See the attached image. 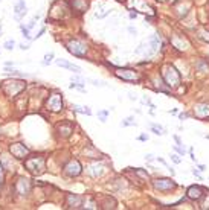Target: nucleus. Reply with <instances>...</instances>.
I'll return each instance as SVG.
<instances>
[{"label": "nucleus", "mask_w": 209, "mask_h": 210, "mask_svg": "<svg viewBox=\"0 0 209 210\" xmlns=\"http://www.w3.org/2000/svg\"><path fill=\"white\" fill-rule=\"evenodd\" d=\"M174 149L179 152V154H182V155H183L185 154V148H182L180 145H174Z\"/></svg>", "instance_id": "33"}, {"label": "nucleus", "mask_w": 209, "mask_h": 210, "mask_svg": "<svg viewBox=\"0 0 209 210\" xmlns=\"http://www.w3.org/2000/svg\"><path fill=\"white\" fill-rule=\"evenodd\" d=\"M199 167H200V170H205V169H206V166H205V164H199Z\"/></svg>", "instance_id": "45"}, {"label": "nucleus", "mask_w": 209, "mask_h": 210, "mask_svg": "<svg viewBox=\"0 0 209 210\" xmlns=\"http://www.w3.org/2000/svg\"><path fill=\"white\" fill-rule=\"evenodd\" d=\"M52 59H54V54H52V52H50V54H47V55L44 57V61H43L41 64H43V65H49Z\"/></svg>", "instance_id": "28"}, {"label": "nucleus", "mask_w": 209, "mask_h": 210, "mask_svg": "<svg viewBox=\"0 0 209 210\" xmlns=\"http://www.w3.org/2000/svg\"><path fill=\"white\" fill-rule=\"evenodd\" d=\"M23 88H24V82H23V81H14V79L5 82V85H3V90H5V93H6L8 96H16V95H18Z\"/></svg>", "instance_id": "5"}, {"label": "nucleus", "mask_w": 209, "mask_h": 210, "mask_svg": "<svg viewBox=\"0 0 209 210\" xmlns=\"http://www.w3.org/2000/svg\"><path fill=\"white\" fill-rule=\"evenodd\" d=\"M72 110L75 113H80V114H87V116L92 114V111H90L89 107H81V105H72Z\"/></svg>", "instance_id": "19"}, {"label": "nucleus", "mask_w": 209, "mask_h": 210, "mask_svg": "<svg viewBox=\"0 0 209 210\" xmlns=\"http://www.w3.org/2000/svg\"><path fill=\"white\" fill-rule=\"evenodd\" d=\"M114 73L117 78H121L124 81H137L139 79V73L134 70H130V69H117Z\"/></svg>", "instance_id": "8"}, {"label": "nucleus", "mask_w": 209, "mask_h": 210, "mask_svg": "<svg viewBox=\"0 0 209 210\" xmlns=\"http://www.w3.org/2000/svg\"><path fill=\"white\" fill-rule=\"evenodd\" d=\"M20 29H21V34H23V37L26 38V40H32L31 38V31L28 29V26H23V24H20Z\"/></svg>", "instance_id": "22"}, {"label": "nucleus", "mask_w": 209, "mask_h": 210, "mask_svg": "<svg viewBox=\"0 0 209 210\" xmlns=\"http://www.w3.org/2000/svg\"><path fill=\"white\" fill-rule=\"evenodd\" d=\"M44 31H46L44 28H43V29H40V32H38V34H37V35H35V37L32 38V40H37V38H40V37H41V35L44 34Z\"/></svg>", "instance_id": "36"}, {"label": "nucleus", "mask_w": 209, "mask_h": 210, "mask_svg": "<svg viewBox=\"0 0 209 210\" xmlns=\"http://www.w3.org/2000/svg\"><path fill=\"white\" fill-rule=\"evenodd\" d=\"M139 140L140 142H145V140H148V136L147 134H142V136H139Z\"/></svg>", "instance_id": "38"}, {"label": "nucleus", "mask_w": 209, "mask_h": 210, "mask_svg": "<svg viewBox=\"0 0 209 210\" xmlns=\"http://www.w3.org/2000/svg\"><path fill=\"white\" fill-rule=\"evenodd\" d=\"M153 186L156 190H160V192H168V190H173L176 187V183L171 178H157L154 180Z\"/></svg>", "instance_id": "6"}, {"label": "nucleus", "mask_w": 209, "mask_h": 210, "mask_svg": "<svg viewBox=\"0 0 209 210\" xmlns=\"http://www.w3.org/2000/svg\"><path fill=\"white\" fill-rule=\"evenodd\" d=\"M64 174L69 177H78L81 174V164L76 160H70L66 166H64Z\"/></svg>", "instance_id": "9"}, {"label": "nucleus", "mask_w": 209, "mask_h": 210, "mask_svg": "<svg viewBox=\"0 0 209 210\" xmlns=\"http://www.w3.org/2000/svg\"><path fill=\"white\" fill-rule=\"evenodd\" d=\"M67 50L70 52L72 55H75V57H84L87 54L89 47H87L86 43H83L80 40H70L67 43Z\"/></svg>", "instance_id": "3"}, {"label": "nucleus", "mask_w": 209, "mask_h": 210, "mask_svg": "<svg viewBox=\"0 0 209 210\" xmlns=\"http://www.w3.org/2000/svg\"><path fill=\"white\" fill-rule=\"evenodd\" d=\"M9 152L16 157V159H26L29 155V149L21 143H12L9 146Z\"/></svg>", "instance_id": "7"}, {"label": "nucleus", "mask_w": 209, "mask_h": 210, "mask_svg": "<svg viewBox=\"0 0 209 210\" xmlns=\"http://www.w3.org/2000/svg\"><path fill=\"white\" fill-rule=\"evenodd\" d=\"M84 209H98V206L93 201H89L87 204H84Z\"/></svg>", "instance_id": "32"}, {"label": "nucleus", "mask_w": 209, "mask_h": 210, "mask_svg": "<svg viewBox=\"0 0 209 210\" xmlns=\"http://www.w3.org/2000/svg\"><path fill=\"white\" fill-rule=\"evenodd\" d=\"M174 140L177 142V145H182V140H180V137H179V136H174Z\"/></svg>", "instance_id": "41"}, {"label": "nucleus", "mask_w": 209, "mask_h": 210, "mask_svg": "<svg viewBox=\"0 0 209 210\" xmlns=\"http://www.w3.org/2000/svg\"><path fill=\"white\" fill-rule=\"evenodd\" d=\"M66 201H67V206L70 209H80L83 206V198H81V196H78V195H75V193H69Z\"/></svg>", "instance_id": "14"}, {"label": "nucleus", "mask_w": 209, "mask_h": 210, "mask_svg": "<svg viewBox=\"0 0 209 210\" xmlns=\"http://www.w3.org/2000/svg\"><path fill=\"white\" fill-rule=\"evenodd\" d=\"M70 79H72L73 82H78V84H81V85H84V84H86V79H83V78H80V76H72Z\"/></svg>", "instance_id": "29"}, {"label": "nucleus", "mask_w": 209, "mask_h": 210, "mask_svg": "<svg viewBox=\"0 0 209 210\" xmlns=\"http://www.w3.org/2000/svg\"><path fill=\"white\" fill-rule=\"evenodd\" d=\"M3 166H2V163H0V186H2V183H3Z\"/></svg>", "instance_id": "35"}, {"label": "nucleus", "mask_w": 209, "mask_h": 210, "mask_svg": "<svg viewBox=\"0 0 209 210\" xmlns=\"http://www.w3.org/2000/svg\"><path fill=\"white\" fill-rule=\"evenodd\" d=\"M89 81L96 87H106V82H101V81H96V79H89Z\"/></svg>", "instance_id": "31"}, {"label": "nucleus", "mask_w": 209, "mask_h": 210, "mask_svg": "<svg viewBox=\"0 0 209 210\" xmlns=\"http://www.w3.org/2000/svg\"><path fill=\"white\" fill-rule=\"evenodd\" d=\"M24 167L32 172L34 175H40L44 172V167H46V160L44 157L41 155H32V157H26L24 160Z\"/></svg>", "instance_id": "1"}, {"label": "nucleus", "mask_w": 209, "mask_h": 210, "mask_svg": "<svg viewBox=\"0 0 209 210\" xmlns=\"http://www.w3.org/2000/svg\"><path fill=\"white\" fill-rule=\"evenodd\" d=\"M194 114L199 119H206L209 117V104H197L194 107Z\"/></svg>", "instance_id": "12"}, {"label": "nucleus", "mask_w": 209, "mask_h": 210, "mask_svg": "<svg viewBox=\"0 0 209 210\" xmlns=\"http://www.w3.org/2000/svg\"><path fill=\"white\" fill-rule=\"evenodd\" d=\"M58 133H60V136L61 137H69L72 133H73V125L70 123V122H63V123H60L58 125Z\"/></svg>", "instance_id": "15"}, {"label": "nucleus", "mask_w": 209, "mask_h": 210, "mask_svg": "<svg viewBox=\"0 0 209 210\" xmlns=\"http://www.w3.org/2000/svg\"><path fill=\"white\" fill-rule=\"evenodd\" d=\"M84 154L87 157H90V159H101V154L96 151V148L93 145H89L86 149H84Z\"/></svg>", "instance_id": "18"}, {"label": "nucleus", "mask_w": 209, "mask_h": 210, "mask_svg": "<svg viewBox=\"0 0 209 210\" xmlns=\"http://www.w3.org/2000/svg\"><path fill=\"white\" fill-rule=\"evenodd\" d=\"M192 174H194V175H197V177H200V174H199V170H195V169H192Z\"/></svg>", "instance_id": "44"}, {"label": "nucleus", "mask_w": 209, "mask_h": 210, "mask_svg": "<svg viewBox=\"0 0 209 210\" xmlns=\"http://www.w3.org/2000/svg\"><path fill=\"white\" fill-rule=\"evenodd\" d=\"M107 116H109V110H102L98 113V117L101 119V122H106L107 120Z\"/></svg>", "instance_id": "25"}, {"label": "nucleus", "mask_w": 209, "mask_h": 210, "mask_svg": "<svg viewBox=\"0 0 209 210\" xmlns=\"http://www.w3.org/2000/svg\"><path fill=\"white\" fill-rule=\"evenodd\" d=\"M171 160H173L174 163H177V164H179V163L182 162V160L179 159V155H176V154H174V155H171Z\"/></svg>", "instance_id": "34"}, {"label": "nucleus", "mask_w": 209, "mask_h": 210, "mask_svg": "<svg viewBox=\"0 0 209 210\" xmlns=\"http://www.w3.org/2000/svg\"><path fill=\"white\" fill-rule=\"evenodd\" d=\"M137 17V12H130V18H136Z\"/></svg>", "instance_id": "43"}, {"label": "nucleus", "mask_w": 209, "mask_h": 210, "mask_svg": "<svg viewBox=\"0 0 209 210\" xmlns=\"http://www.w3.org/2000/svg\"><path fill=\"white\" fill-rule=\"evenodd\" d=\"M31 189H32V184H31V181L26 180V178H20L16 184V190L20 195H28L31 192Z\"/></svg>", "instance_id": "10"}, {"label": "nucleus", "mask_w": 209, "mask_h": 210, "mask_svg": "<svg viewBox=\"0 0 209 210\" xmlns=\"http://www.w3.org/2000/svg\"><path fill=\"white\" fill-rule=\"evenodd\" d=\"M55 62H57V65H60V67H64V69H67V70H72V72H75V73H81V67H80V65H75V64H72V62H69V61H66V59H57Z\"/></svg>", "instance_id": "17"}, {"label": "nucleus", "mask_w": 209, "mask_h": 210, "mask_svg": "<svg viewBox=\"0 0 209 210\" xmlns=\"http://www.w3.org/2000/svg\"><path fill=\"white\" fill-rule=\"evenodd\" d=\"M0 34H2V24H0Z\"/></svg>", "instance_id": "46"}, {"label": "nucleus", "mask_w": 209, "mask_h": 210, "mask_svg": "<svg viewBox=\"0 0 209 210\" xmlns=\"http://www.w3.org/2000/svg\"><path fill=\"white\" fill-rule=\"evenodd\" d=\"M26 14H28V8L24 5V0H17V5L14 6V18L20 21Z\"/></svg>", "instance_id": "11"}, {"label": "nucleus", "mask_w": 209, "mask_h": 210, "mask_svg": "<svg viewBox=\"0 0 209 210\" xmlns=\"http://www.w3.org/2000/svg\"><path fill=\"white\" fill-rule=\"evenodd\" d=\"M72 9L78 12H86L89 8V0H70Z\"/></svg>", "instance_id": "16"}, {"label": "nucleus", "mask_w": 209, "mask_h": 210, "mask_svg": "<svg viewBox=\"0 0 209 210\" xmlns=\"http://www.w3.org/2000/svg\"><path fill=\"white\" fill-rule=\"evenodd\" d=\"M128 32H130V34H134V35H136V29H134V28H131V26H130V28H128Z\"/></svg>", "instance_id": "42"}, {"label": "nucleus", "mask_w": 209, "mask_h": 210, "mask_svg": "<svg viewBox=\"0 0 209 210\" xmlns=\"http://www.w3.org/2000/svg\"><path fill=\"white\" fill-rule=\"evenodd\" d=\"M200 207L202 209H209V192H208V196L205 198V201L200 203Z\"/></svg>", "instance_id": "30"}, {"label": "nucleus", "mask_w": 209, "mask_h": 210, "mask_svg": "<svg viewBox=\"0 0 209 210\" xmlns=\"http://www.w3.org/2000/svg\"><path fill=\"white\" fill-rule=\"evenodd\" d=\"M150 126H151V131H153V133H154V134H157V136H163V134L166 133L165 128L160 126V125H157V123H151Z\"/></svg>", "instance_id": "21"}, {"label": "nucleus", "mask_w": 209, "mask_h": 210, "mask_svg": "<svg viewBox=\"0 0 209 210\" xmlns=\"http://www.w3.org/2000/svg\"><path fill=\"white\" fill-rule=\"evenodd\" d=\"M145 160H147V162H153V160H154V155H153V154H147V155H145Z\"/></svg>", "instance_id": "37"}, {"label": "nucleus", "mask_w": 209, "mask_h": 210, "mask_svg": "<svg viewBox=\"0 0 209 210\" xmlns=\"http://www.w3.org/2000/svg\"><path fill=\"white\" fill-rule=\"evenodd\" d=\"M208 29H209V28H208Z\"/></svg>", "instance_id": "47"}, {"label": "nucleus", "mask_w": 209, "mask_h": 210, "mask_svg": "<svg viewBox=\"0 0 209 210\" xmlns=\"http://www.w3.org/2000/svg\"><path fill=\"white\" fill-rule=\"evenodd\" d=\"M186 196L189 200H192V201H199V200H202V196H203V189L200 186H191L186 190Z\"/></svg>", "instance_id": "13"}, {"label": "nucleus", "mask_w": 209, "mask_h": 210, "mask_svg": "<svg viewBox=\"0 0 209 210\" xmlns=\"http://www.w3.org/2000/svg\"><path fill=\"white\" fill-rule=\"evenodd\" d=\"M20 49H21V50H28V49H29V44H23V43H21V44H20Z\"/></svg>", "instance_id": "39"}, {"label": "nucleus", "mask_w": 209, "mask_h": 210, "mask_svg": "<svg viewBox=\"0 0 209 210\" xmlns=\"http://www.w3.org/2000/svg\"><path fill=\"white\" fill-rule=\"evenodd\" d=\"M195 67H197L200 72H208L209 67H208V62L206 61H199L197 64H195Z\"/></svg>", "instance_id": "24"}, {"label": "nucleus", "mask_w": 209, "mask_h": 210, "mask_svg": "<svg viewBox=\"0 0 209 210\" xmlns=\"http://www.w3.org/2000/svg\"><path fill=\"white\" fill-rule=\"evenodd\" d=\"M122 126H136V122H134V117H127L125 120L121 122Z\"/></svg>", "instance_id": "23"}, {"label": "nucleus", "mask_w": 209, "mask_h": 210, "mask_svg": "<svg viewBox=\"0 0 209 210\" xmlns=\"http://www.w3.org/2000/svg\"><path fill=\"white\" fill-rule=\"evenodd\" d=\"M63 107H64V105H63V96H61L60 93L50 95V96L47 98V101H46V108L50 110V111H54V113L61 111Z\"/></svg>", "instance_id": "4"}, {"label": "nucleus", "mask_w": 209, "mask_h": 210, "mask_svg": "<svg viewBox=\"0 0 209 210\" xmlns=\"http://www.w3.org/2000/svg\"><path fill=\"white\" fill-rule=\"evenodd\" d=\"M179 117H180V119H186L188 114H186V113H180V114H179Z\"/></svg>", "instance_id": "40"}, {"label": "nucleus", "mask_w": 209, "mask_h": 210, "mask_svg": "<svg viewBox=\"0 0 209 210\" xmlns=\"http://www.w3.org/2000/svg\"><path fill=\"white\" fill-rule=\"evenodd\" d=\"M148 41H150V44H151V50H153V52H156V50L159 49L160 41H159V37H157V35H151Z\"/></svg>", "instance_id": "20"}, {"label": "nucleus", "mask_w": 209, "mask_h": 210, "mask_svg": "<svg viewBox=\"0 0 209 210\" xmlns=\"http://www.w3.org/2000/svg\"><path fill=\"white\" fill-rule=\"evenodd\" d=\"M14 46H16V41H14V40H8V41H5V44H3V47H5L6 50H12V49H14Z\"/></svg>", "instance_id": "26"}, {"label": "nucleus", "mask_w": 209, "mask_h": 210, "mask_svg": "<svg viewBox=\"0 0 209 210\" xmlns=\"http://www.w3.org/2000/svg\"><path fill=\"white\" fill-rule=\"evenodd\" d=\"M162 78H163V81L166 82V85L171 87V88L180 85V73L176 70V67L171 65V64L165 65V67L162 69Z\"/></svg>", "instance_id": "2"}, {"label": "nucleus", "mask_w": 209, "mask_h": 210, "mask_svg": "<svg viewBox=\"0 0 209 210\" xmlns=\"http://www.w3.org/2000/svg\"><path fill=\"white\" fill-rule=\"evenodd\" d=\"M134 174H137L140 178L143 180H147L148 178V172H145V170H142V169H134Z\"/></svg>", "instance_id": "27"}]
</instances>
